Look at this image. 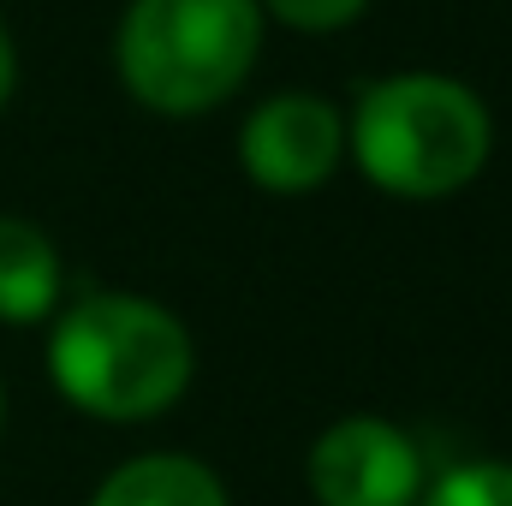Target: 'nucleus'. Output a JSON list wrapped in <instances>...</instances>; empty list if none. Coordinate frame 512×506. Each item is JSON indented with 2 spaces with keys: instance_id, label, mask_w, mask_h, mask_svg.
<instances>
[{
  "instance_id": "nucleus-1",
  "label": "nucleus",
  "mask_w": 512,
  "mask_h": 506,
  "mask_svg": "<svg viewBox=\"0 0 512 506\" xmlns=\"http://www.w3.org/2000/svg\"><path fill=\"white\" fill-rule=\"evenodd\" d=\"M48 381L90 423H155L197 376V340L161 298L78 292L48 322Z\"/></svg>"
},
{
  "instance_id": "nucleus-2",
  "label": "nucleus",
  "mask_w": 512,
  "mask_h": 506,
  "mask_svg": "<svg viewBox=\"0 0 512 506\" xmlns=\"http://www.w3.org/2000/svg\"><path fill=\"white\" fill-rule=\"evenodd\" d=\"M346 155L382 197L441 203L477 185V173L489 167L495 114L453 72H387L358 90L346 114Z\"/></svg>"
},
{
  "instance_id": "nucleus-3",
  "label": "nucleus",
  "mask_w": 512,
  "mask_h": 506,
  "mask_svg": "<svg viewBox=\"0 0 512 506\" xmlns=\"http://www.w3.org/2000/svg\"><path fill=\"white\" fill-rule=\"evenodd\" d=\"M256 0H126L114 30V72L149 114L197 120L245 90L262 60Z\"/></svg>"
},
{
  "instance_id": "nucleus-4",
  "label": "nucleus",
  "mask_w": 512,
  "mask_h": 506,
  "mask_svg": "<svg viewBox=\"0 0 512 506\" xmlns=\"http://www.w3.org/2000/svg\"><path fill=\"white\" fill-rule=\"evenodd\" d=\"M304 483L316 506H417L429 465L411 429H399L382 411H346L334 417L304 459Z\"/></svg>"
},
{
  "instance_id": "nucleus-5",
  "label": "nucleus",
  "mask_w": 512,
  "mask_h": 506,
  "mask_svg": "<svg viewBox=\"0 0 512 506\" xmlns=\"http://www.w3.org/2000/svg\"><path fill=\"white\" fill-rule=\"evenodd\" d=\"M346 167V114L316 90H280L239 126V173L268 197H310Z\"/></svg>"
},
{
  "instance_id": "nucleus-6",
  "label": "nucleus",
  "mask_w": 512,
  "mask_h": 506,
  "mask_svg": "<svg viewBox=\"0 0 512 506\" xmlns=\"http://www.w3.org/2000/svg\"><path fill=\"white\" fill-rule=\"evenodd\" d=\"M60 304H66L60 245L24 215H0V328H42Z\"/></svg>"
},
{
  "instance_id": "nucleus-7",
  "label": "nucleus",
  "mask_w": 512,
  "mask_h": 506,
  "mask_svg": "<svg viewBox=\"0 0 512 506\" xmlns=\"http://www.w3.org/2000/svg\"><path fill=\"white\" fill-rule=\"evenodd\" d=\"M90 506H233L227 483L191 459V453H137L126 465H114Z\"/></svg>"
},
{
  "instance_id": "nucleus-8",
  "label": "nucleus",
  "mask_w": 512,
  "mask_h": 506,
  "mask_svg": "<svg viewBox=\"0 0 512 506\" xmlns=\"http://www.w3.org/2000/svg\"><path fill=\"white\" fill-rule=\"evenodd\" d=\"M417 506H512V459H459L423 483Z\"/></svg>"
},
{
  "instance_id": "nucleus-9",
  "label": "nucleus",
  "mask_w": 512,
  "mask_h": 506,
  "mask_svg": "<svg viewBox=\"0 0 512 506\" xmlns=\"http://www.w3.org/2000/svg\"><path fill=\"white\" fill-rule=\"evenodd\" d=\"M262 24H286L298 36H334L370 12V0H256Z\"/></svg>"
},
{
  "instance_id": "nucleus-10",
  "label": "nucleus",
  "mask_w": 512,
  "mask_h": 506,
  "mask_svg": "<svg viewBox=\"0 0 512 506\" xmlns=\"http://www.w3.org/2000/svg\"><path fill=\"white\" fill-rule=\"evenodd\" d=\"M12 96H18V48H12V30L0 24V114Z\"/></svg>"
},
{
  "instance_id": "nucleus-11",
  "label": "nucleus",
  "mask_w": 512,
  "mask_h": 506,
  "mask_svg": "<svg viewBox=\"0 0 512 506\" xmlns=\"http://www.w3.org/2000/svg\"><path fill=\"white\" fill-rule=\"evenodd\" d=\"M0 423H6V387H0Z\"/></svg>"
}]
</instances>
